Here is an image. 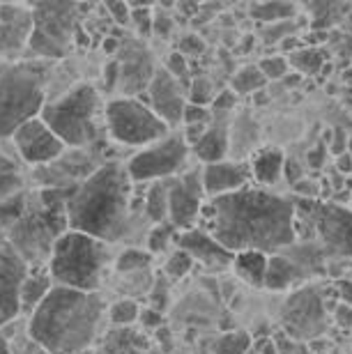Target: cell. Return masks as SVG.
I'll return each mask as SVG.
<instances>
[{"label":"cell","instance_id":"1","mask_svg":"<svg viewBox=\"0 0 352 354\" xmlns=\"http://www.w3.org/2000/svg\"><path fill=\"white\" fill-rule=\"evenodd\" d=\"M201 218L207 232L230 253H279L295 244V203L290 198L246 187L205 203Z\"/></svg>","mask_w":352,"mask_h":354},{"label":"cell","instance_id":"2","mask_svg":"<svg viewBox=\"0 0 352 354\" xmlns=\"http://www.w3.org/2000/svg\"><path fill=\"white\" fill-rule=\"evenodd\" d=\"M136 187L127 161L109 159L72 191L67 203L69 230L113 246L124 242L136 216Z\"/></svg>","mask_w":352,"mask_h":354},{"label":"cell","instance_id":"3","mask_svg":"<svg viewBox=\"0 0 352 354\" xmlns=\"http://www.w3.org/2000/svg\"><path fill=\"white\" fill-rule=\"evenodd\" d=\"M102 292H81L55 286L26 320V331L48 354H86L106 322Z\"/></svg>","mask_w":352,"mask_h":354},{"label":"cell","instance_id":"4","mask_svg":"<svg viewBox=\"0 0 352 354\" xmlns=\"http://www.w3.org/2000/svg\"><path fill=\"white\" fill-rule=\"evenodd\" d=\"M74 189H28L24 212L0 239L30 267L48 265L55 242L69 230L67 203Z\"/></svg>","mask_w":352,"mask_h":354},{"label":"cell","instance_id":"5","mask_svg":"<svg viewBox=\"0 0 352 354\" xmlns=\"http://www.w3.org/2000/svg\"><path fill=\"white\" fill-rule=\"evenodd\" d=\"M39 118L67 145V150L97 147L106 133V102L102 90L88 81L48 99Z\"/></svg>","mask_w":352,"mask_h":354},{"label":"cell","instance_id":"6","mask_svg":"<svg viewBox=\"0 0 352 354\" xmlns=\"http://www.w3.org/2000/svg\"><path fill=\"white\" fill-rule=\"evenodd\" d=\"M53 62L21 58L0 67V140H10L19 127L39 118L48 102Z\"/></svg>","mask_w":352,"mask_h":354},{"label":"cell","instance_id":"7","mask_svg":"<svg viewBox=\"0 0 352 354\" xmlns=\"http://www.w3.org/2000/svg\"><path fill=\"white\" fill-rule=\"evenodd\" d=\"M115 256L111 244L83 232L67 230L53 246L48 272L55 286L81 290V292H102L106 274L113 269Z\"/></svg>","mask_w":352,"mask_h":354},{"label":"cell","instance_id":"8","mask_svg":"<svg viewBox=\"0 0 352 354\" xmlns=\"http://www.w3.org/2000/svg\"><path fill=\"white\" fill-rule=\"evenodd\" d=\"M171 131L140 97H113L106 102V136L118 145L136 147L138 152Z\"/></svg>","mask_w":352,"mask_h":354},{"label":"cell","instance_id":"9","mask_svg":"<svg viewBox=\"0 0 352 354\" xmlns=\"http://www.w3.org/2000/svg\"><path fill=\"white\" fill-rule=\"evenodd\" d=\"M79 10L74 3H35L33 35L26 58L53 62L65 58L74 35H79Z\"/></svg>","mask_w":352,"mask_h":354},{"label":"cell","instance_id":"10","mask_svg":"<svg viewBox=\"0 0 352 354\" xmlns=\"http://www.w3.org/2000/svg\"><path fill=\"white\" fill-rule=\"evenodd\" d=\"M192 147L182 136V131H171L166 138L133 152L127 159V171L133 184L168 182L187 171V161Z\"/></svg>","mask_w":352,"mask_h":354},{"label":"cell","instance_id":"11","mask_svg":"<svg viewBox=\"0 0 352 354\" xmlns=\"http://www.w3.org/2000/svg\"><path fill=\"white\" fill-rule=\"evenodd\" d=\"M295 212L297 216L308 218V232L304 239L318 237L329 256H352V209L341 207L336 203L299 201L295 203Z\"/></svg>","mask_w":352,"mask_h":354},{"label":"cell","instance_id":"12","mask_svg":"<svg viewBox=\"0 0 352 354\" xmlns=\"http://www.w3.org/2000/svg\"><path fill=\"white\" fill-rule=\"evenodd\" d=\"M205 207L201 171H185L168 180V223L178 232L196 228Z\"/></svg>","mask_w":352,"mask_h":354},{"label":"cell","instance_id":"13","mask_svg":"<svg viewBox=\"0 0 352 354\" xmlns=\"http://www.w3.org/2000/svg\"><path fill=\"white\" fill-rule=\"evenodd\" d=\"M10 140L21 161L30 171L53 164V161H58L67 152V145L48 129V124L41 118H35L24 127H19Z\"/></svg>","mask_w":352,"mask_h":354},{"label":"cell","instance_id":"14","mask_svg":"<svg viewBox=\"0 0 352 354\" xmlns=\"http://www.w3.org/2000/svg\"><path fill=\"white\" fill-rule=\"evenodd\" d=\"M30 265L14 251V246L0 239V329L21 320V286Z\"/></svg>","mask_w":352,"mask_h":354},{"label":"cell","instance_id":"15","mask_svg":"<svg viewBox=\"0 0 352 354\" xmlns=\"http://www.w3.org/2000/svg\"><path fill=\"white\" fill-rule=\"evenodd\" d=\"M33 5H0V58H26L33 35Z\"/></svg>","mask_w":352,"mask_h":354},{"label":"cell","instance_id":"16","mask_svg":"<svg viewBox=\"0 0 352 354\" xmlns=\"http://www.w3.org/2000/svg\"><path fill=\"white\" fill-rule=\"evenodd\" d=\"M145 92L147 95L143 102L150 106L171 129L180 127L182 115H185V109L189 104L187 88L182 86L178 79H173L166 69H157Z\"/></svg>","mask_w":352,"mask_h":354},{"label":"cell","instance_id":"17","mask_svg":"<svg viewBox=\"0 0 352 354\" xmlns=\"http://www.w3.org/2000/svg\"><path fill=\"white\" fill-rule=\"evenodd\" d=\"M175 246L187 251L196 263L205 265L207 269H228V267H233V260H235V253L223 249L212 237V232H207L205 228H201V225L198 228L178 232Z\"/></svg>","mask_w":352,"mask_h":354},{"label":"cell","instance_id":"18","mask_svg":"<svg viewBox=\"0 0 352 354\" xmlns=\"http://www.w3.org/2000/svg\"><path fill=\"white\" fill-rule=\"evenodd\" d=\"M203 177V189H205L207 198H221L235 191H242L249 187V182L253 180L251 166L244 161H216V164L203 166L201 171Z\"/></svg>","mask_w":352,"mask_h":354},{"label":"cell","instance_id":"19","mask_svg":"<svg viewBox=\"0 0 352 354\" xmlns=\"http://www.w3.org/2000/svg\"><path fill=\"white\" fill-rule=\"evenodd\" d=\"M30 189V168L14 150L12 140H0V203Z\"/></svg>","mask_w":352,"mask_h":354},{"label":"cell","instance_id":"20","mask_svg":"<svg viewBox=\"0 0 352 354\" xmlns=\"http://www.w3.org/2000/svg\"><path fill=\"white\" fill-rule=\"evenodd\" d=\"M53 288L55 283L51 279V272H48V265H37L28 269V276L24 279V286H21V317L28 320Z\"/></svg>","mask_w":352,"mask_h":354},{"label":"cell","instance_id":"21","mask_svg":"<svg viewBox=\"0 0 352 354\" xmlns=\"http://www.w3.org/2000/svg\"><path fill=\"white\" fill-rule=\"evenodd\" d=\"M194 157L203 161V164H216V161H223L228 152V124L216 118L212 120V124L207 127V131L203 133V138L192 147Z\"/></svg>","mask_w":352,"mask_h":354},{"label":"cell","instance_id":"22","mask_svg":"<svg viewBox=\"0 0 352 354\" xmlns=\"http://www.w3.org/2000/svg\"><path fill=\"white\" fill-rule=\"evenodd\" d=\"M253 180L263 187H272L281 180V175L286 171V157L279 147H263L253 154V159L249 161Z\"/></svg>","mask_w":352,"mask_h":354},{"label":"cell","instance_id":"23","mask_svg":"<svg viewBox=\"0 0 352 354\" xmlns=\"http://www.w3.org/2000/svg\"><path fill=\"white\" fill-rule=\"evenodd\" d=\"M267 267H270V256H267V253H260V251L235 253V260H233L235 274L244 283H249V286H253V288H263L265 286Z\"/></svg>","mask_w":352,"mask_h":354},{"label":"cell","instance_id":"24","mask_svg":"<svg viewBox=\"0 0 352 354\" xmlns=\"http://www.w3.org/2000/svg\"><path fill=\"white\" fill-rule=\"evenodd\" d=\"M302 267L290 260L288 256H272L270 258V267H267V276H265V288L270 290H286L290 288L295 281L302 279Z\"/></svg>","mask_w":352,"mask_h":354},{"label":"cell","instance_id":"25","mask_svg":"<svg viewBox=\"0 0 352 354\" xmlns=\"http://www.w3.org/2000/svg\"><path fill=\"white\" fill-rule=\"evenodd\" d=\"M143 214L152 225L168 221V182H152L143 189Z\"/></svg>","mask_w":352,"mask_h":354},{"label":"cell","instance_id":"26","mask_svg":"<svg viewBox=\"0 0 352 354\" xmlns=\"http://www.w3.org/2000/svg\"><path fill=\"white\" fill-rule=\"evenodd\" d=\"M251 17L256 21H260L263 26L281 24V21L297 19V5L281 3V0H272V3H256V5H251Z\"/></svg>","mask_w":352,"mask_h":354},{"label":"cell","instance_id":"27","mask_svg":"<svg viewBox=\"0 0 352 354\" xmlns=\"http://www.w3.org/2000/svg\"><path fill=\"white\" fill-rule=\"evenodd\" d=\"M154 256L147 253V249H138V246H127L115 256V263H113V272L118 274H140L143 269H150Z\"/></svg>","mask_w":352,"mask_h":354},{"label":"cell","instance_id":"28","mask_svg":"<svg viewBox=\"0 0 352 354\" xmlns=\"http://www.w3.org/2000/svg\"><path fill=\"white\" fill-rule=\"evenodd\" d=\"M0 331H3V336L10 341L12 354H48L44 348H39V345L35 343L30 336H28L24 317L17 320V322H12L10 327H3Z\"/></svg>","mask_w":352,"mask_h":354},{"label":"cell","instance_id":"29","mask_svg":"<svg viewBox=\"0 0 352 354\" xmlns=\"http://www.w3.org/2000/svg\"><path fill=\"white\" fill-rule=\"evenodd\" d=\"M140 308L138 301L129 299V297H120L113 304H109V313H106V320L113 324V327H131L140 320Z\"/></svg>","mask_w":352,"mask_h":354},{"label":"cell","instance_id":"30","mask_svg":"<svg viewBox=\"0 0 352 354\" xmlns=\"http://www.w3.org/2000/svg\"><path fill=\"white\" fill-rule=\"evenodd\" d=\"M288 62H290V67H295L297 72L313 76L325 65V53H322L318 46H304V48H299V51L288 55Z\"/></svg>","mask_w":352,"mask_h":354},{"label":"cell","instance_id":"31","mask_svg":"<svg viewBox=\"0 0 352 354\" xmlns=\"http://www.w3.org/2000/svg\"><path fill=\"white\" fill-rule=\"evenodd\" d=\"M265 83H267V79L258 69V65H246L233 76V81H230V90H233L237 97L239 95H253V92L263 90Z\"/></svg>","mask_w":352,"mask_h":354},{"label":"cell","instance_id":"32","mask_svg":"<svg viewBox=\"0 0 352 354\" xmlns=\"http://www.w3.org/2000/svg\"><path fill=\"white\" fill-rule=\"evenodd\" d=\"M175 237H178V230H175L168 221L152 225V228L147 230V237H145L147 253H152V256H161V253H166L168 249H171V244L175 242Z\"/></svg>","mask_w":352,"mask_h":354},{"label":"cell","instance_id":"33","mask_svg":"<svg viewBox=\"0 0 352 354\" xmlns=\"http://www.w3.org/2000/svg\"><path fill=\"white\" fill-rule=\"evenodd\" d=\"M196 265V260L189 256L187 251H182V249H175L168 253V258H166V265H164V276L168 281H182L185 276H189V272L194 269Z\"/></svg>","mask_w":352,"mask_h":354},{"label":"cell","instance_id":"34","mask_svg":"<svg viewBox=\"0 0 352 354\" xmlns=\"http://www.w3.org/2000/svg\"><path fill=\"white\" fill-rule=\"evenodd\" d=\"M214 354H249L251 336L246 331H228L214 341Z\"/></svg>","mask_w":352,"mask_h":354},{"label":"cell","instance_id":"35","mask_svg":"<svg viewBox=\"0 0 352 354\" xmlns=\"http://www.w3.org/2000/svg\"><path fill=\"white\" fill-rule=\"evenodd\" d=\"M219 92L214 90L212 81H207L205 76H194L192 86L187 90V99L189 104H196V106H207V109H212L214 99Z\"/></svg>","mask_w":352,"mask_h":354},{"label":"cell","instance_id":"36","mask_svg":"<svg viewBox=\"0 0 352 354\" xmlns=\"http://www.w3.org/2000/svg\"><path fill=\"white\" fill-rule=\"evenodd\" d=\"M164 69L173 76V79H178V81L182 83V86H185V88L189 90V86H192V81H194V76H192V69H189L187 55H182L180 51L168 53Z\"/></svg>","mask_w":352,"mask_h":354},{"label":"cell","instance_id":"37","mask_svg":"<svg viewBox=\"0 0 352 354\" xmlns=\"http://www.w3.org/2000/svg\"><path fill=\"white\" fill-rule=\"evenodd\" d=\"M258 69L263 72L267 81H281L288 76V69H290V62L284 55H272V58H263L258 62Z\"/></svg>","mask_w":352,"mask_h":354},{"label":"cell","instance_id":"38","mask_svg":"<svg viewBox=\"0 0 352 354\" xmlns=\"http://www.w3.org/2000/svg\"><path fill=\"white\" fill-rule=\"evenodd\" d=\"M131 7V24L136 28L138 35H152V24H154V14L152 5H140V3H129Z\"/></svg>","mask_w":352,"mask_h":354},{"label":"cell","instance_id":"39","mask_svg":"<svg viewBox=\"0 0 352 354\" xmlns=\"http://www.w3.org/2000/svg\"><path fill=\"white\" fill-rule=\"evenodd\" d=\"M299 21L293 19V21H281V24H272V26H265L263 28V39L265 44H281L286 37H293L295 30H297Z\"/></svg>","mask_w":352,"mask_h":354},{"label":"cell","instance_id":"40","mask_svg":"<svg viewBox=\"0 0 352 354\" xmlns=\"http://www.w3.org/2000/svg\"><path fill=\"white\" fill-rule=\"evenodd\" d=\"M212 120H214L212 109H207V106L187 104L185 115H182V124H185V127H189V124H210Z\"/></svg>","mask_w":352,"mask_h":354},{"label":"cell","instance_id":"41","mask_svg":"<svg viewBox=\"0 0 352 354\" xmlns=\"http://www.w3.org/2000/svg\"><path fill=\"white\" fill-rule=\"evenodd\" d=\"M235 104H237V95L230 88H226L216 95L214 104H212V113L214 115H228L230 111H235Z\"/></svg>","mask_w":352,"mask_h":354},{"label":"cell","instance_id":"42","mask_svg":"<svg viewBox=\"0 0 352 354\" xmlns=\"http://www.w3.org/2000/svg\"><path fill=\"white\" fill-rule=\"evenodd\" d=\"M293 191L302 198V201H318L320 198V184L313 180H297Z\"/></svg>","mask_w":352,"mask_h":354},{"label":"cell","instance_id":"43","mask_svg":"<svg viewBox=\"0 0 352 354\" xmlns=\"http://www.w3.org/2000/svg\"><path fill=\"white\" fill-rule=\"evenodd\" d=\"M350 147V138L348 133L341 129V127H334L332 129V140H329V152L334 154V157H341V154H346Z\"/></svg>","mask_w":352,"mask_h":354},{"label":"cell","instance_id":"44","mask_svg":"<svg viewBox=\"0 0 352 354\" xmlns=\"http://www.w3.org/2000/svg\"><path fill=\"white\" fill-rule=\"evenodd\" d=\"M203 48H205V44H203V39L198 35H187V37H182L178 41V48H175V51H180L182 55H198V53H203Z\"/></svg>","mask_w":352,"mask_h":354},{"label":"cell","instance_id":"45","mask_svg":"<svg viewBox=\"0 0 352 354\" xmlns=\"http://www.w3.org/2000/svg\"><path fill=\"white\" fill-rule=\"evenodd\" d=\"M106 12L111 14V19L120 26L131 24V7L129 3H106Z\"/></svg>","mask_w":352,"mask_h":354},{"label":"cell","instance_id":"46","mask_svg":"<svg viewBox=\"0 0 352 354\" xmlns=\"http://www.w3.org/2000/svg\"><path fill=\"white\" fill-rule=\"evenodd\" d=\"M118 83H120V62L111 60L106 62V67H104V90L113 92L118 90Z\"/></svg>","mask_w":352,"mask_h":354},{"label":"cell","instance_id":"47","mask_svg":"<svg viewBox=\"0 0 352 354\" xmlns=\"http://www.w3.org/2000/svg\"><path fill=\"white\" fill-rule=\"evenodd\" d=\"M143 327H147V329H157V327H161V322H164V313L161 310H157V308H143L140 310V320H138Z\"/></svg>","mask_w":352,"mask_h":354},{"label":"cell","instance_id":"48","mask_svg":"<svg viewBox=\"0 0 352 354\" xmlns=\"http://www.w3.org/2000/svg\"><path fill=\"white\" fill-rule=\"evenodd\" d=\"M171 30H173V19L171 17H157L154 14V24H152V35H161V37H168L171 35Z\"/></svg>","mask_w":352,"mask_h":354},{"label":"cell","instance_id":"49","mask_svg":"<svg viewBox=\"0 0 352 354\" xmlns=\"http://www.w3.org/2000/svg\"><path fill=\"white\" fill-rule=\"evenodd\" d=\"M325 154H327V147L325 145H318V147H313V150H308V166L311 168H320L322 164H325Z\"/></svg>","mask_w":352,"mask_h":354},{"label":"cell","instance_id":"50","mask_svg":"<svg viewBox=\"0 0 352 354\" xmlns=\"http://www.w3.org/2000/svg\"><path fill=\"white\" fill-rule=\"evenodd\" d=\"M336 171L343 175H352V157L348 152L341 154V157H336Z\"/></svg>","mask_w":352,"mask_h":354},{"label":"cell","instance_id":"51","mask_svg":"<svg viewBox=\"0 0 352 354\" xmlns=\"http://www.w3.org/2000/svg\"><path fill=\"white\" fill-rule=\"evenodd\" d=\"M118 48H120V41L115 37H106V39L102 41V51L106 53V55H115Z\"/></svg>","mask_w":352,"mask_h":354},{"label":"cell","instance_id":"52","mask_svg":"<svg viewBox=\"0 0 352 354\" xmlns=\"http://www.w3.org/2000/svg\"><path fill=\"white\" fill-rule=\"evenodd\" d=\"M0 354H12V345L10 341L3 336V331H0Z\"/></svg>","mask_w":352,"mask_h":354},{"label":"cell","instance_id":"53","mask_svg":"<svg viewBox=\"0 0 352 354\" xmlns=\"http://www.w3.org/2000/svg\"><path fill=\"white\" fill-rule=\"evenodd\" d=\"M348 154H350V157H352V138H350V147H348Z\"/></svg>","mask_w":352,"mask_h":354},{"label":"cell","instance_id":"54","mask_svg":"<svg viewBox=\"0 0 352 354\" xmlns=\"http://www.w3.org/2000/svg\"><path fill=\"white\" fill-rule=\"evenodd\" d=\"M3 62H5V60H3V58H0V67H3Z\"/></svg>","mask_w":352,"mask_h":354},{"label":"cell","instance_id":"55","mask_svg":"<svg viewBox=\"0 0 352 354\" xmlns=\"http://www.w3.org/2000/svg\"><path fill=\"white\" fill-rule=\"evenodd\" d=\"M350 203H352V198H350Z\"/></svg>","mask_w":352,"mask_h":354}]
</instances>
